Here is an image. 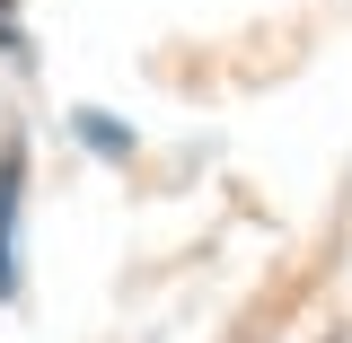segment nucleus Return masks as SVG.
<instances>
[{
	"instance_id": "1",
	"label": "nucleus",
	"mask_w": 352,
	"mask_h": 343,
	"mask_svg": "<svg viewBox=\"0 0 352 343\" xmlns=\"http://www.w3.org/2000/svg\"><path fill=\"white\" fill-rule=\"evenodd\" d=\"M18 150H0V300L18 291Z\"/></svg>"
},
{
	"instance_id": "2",
	"label": "nucleus",
	"mask_w": 352,
	"mask_h": 343,
	"mask_svg": "<svg viewBox=\"0 0 352 343\" xmlns=\"http://www.w3.org/2000/svg\"><path fill=\"white\" fill-rule=\"evenodd\" d=\"M0 44H9V53H27V36H18V9H9V0H0Z\"/></svg>"
}]
</instances>
